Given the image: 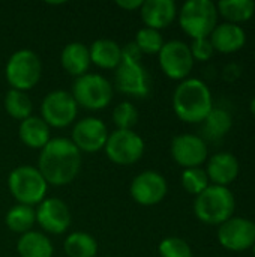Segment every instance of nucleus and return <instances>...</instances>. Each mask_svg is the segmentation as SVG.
I'll return each mask as SVG.
<instances>
[{
	"mask_svg": "<svg viewBox=\"0 0 255 257\" xmlns=\"http://www.w3.org/2000/svg\"><path fill=\"white\" fill-rule=\"evenodd\" d=\"M113 122L117 130H134L138 122V110L129 101L119 102L113 110Z\"/></svg>",
	"mask_w": 255,
	"mask_h": 257,
	"instance_id": "nucleus-31",
	"label": "nucleus"
},
{
	"mask_svg": "<svg viewBox=\"0 0 255 257\" xmlns=\"http://www.w3.org/2000/svg\"><path fill=\"white\" fill-rule=\"evenodd\" d=\"M105 257H107V256H105Z\"/></svg>",
	"mask_w": 255,
	"mask_h": 257,
	"instance_id": "nucleus-39",
	"label": "nucleus"
},
{
	"mask_svg": "<svg viewBox=\"0 0 255 257\" xmlns=\"http://www.w3.org/2000/svg\"><path fill=\"white\" fill-rule=\"evenodd\" d=\"M212 108V92L209 86L198 78L180 81L173 93V110L176 116L186 123L204 122Z\"/></svg>",
	"mask_w": 255,
	"mask_h": 257,
	"instance_id": "nucleus-2",
	"label": "nucleus"
},
{
	"mask_svg": "<svg viewBox=\"0 0 255 257\" xmlns=\"http://www.w3.org/2000/svg\"><path fill=\"white\" fill-rule=\"evenodd\" d=\"M182 187L185 188L186 193L192 196H198L209 187V178L204 169L201 167H194V169H185L182 172Z\"/></svg>",
	"mask_w": 255,
	"mask_h": 257,
	"instance_id": "nucleus-30",
	"label": "nucleus"
},
{
	"mask_svg": "<svg viewBox=\"0 0 255 257\" xmlns=\"http://www.w3.org/2000/svg\"><path fill=\"white\" fill-rule=\"evenodd\" d=\"M18 136L23 145L39 151L51 140L50 126L38 116H30L20 122Z\"/></svg>",
	"mask_w": 255,
	"mask_h": 257,
	"instance_id": "nucleus-22",
	"label": "nucleus"
},
{
	"mask_svg": "<svg viewBox=\"0 0 255 257\" xmlns=\"http://www.w3.org/2000/svg\"><path fill=\"white\" fill-rule=\"evenodd\" d=\"M63 250L68 257H96L98 242L86 232H72L65 239Z\"/></svg>",
	"mask_w": 255,
	"mask_h": 257,
	"instance_id": "nucleus-25",
	"label": "nucleus"
},
{
	"mask_svg": "<svg viewBox=\"0 0 255 257\" xmlns=\"http://www.w3.org/2000/svg\"><path fill=\"white\" fill-rule=\"evenodd\" d=\"M78 114V105L66 90H53L47 93L41 104V119L50 128H66L74 123Z\"/></svg>",
	"mask_w": 255,
	"mask_h": 257,
	"instance_id": "nucleus-9",
	"label": "nucleus"
},
{
	"mask_svg": "<svg viewBox=\"0 0 255 257\" xmlns=\"http://www.w3.org/2000/svg\"><path fill=\"white\" fill-rule=\"evenodd\" d=\"M236 211V197L228 187L209 185L203 193L195 196L194 214L195 217L210 226H221Z\"/></svg>",
	"mask_w": 255,
	"mask_h": 257,
	"instance_id": "nucleus-3",
	"label": "nucleus"
},
{
	"mask_svg": "<svg viewBox=\"0 0 255 257\" xmlns=\"http://www.w3.org/2000/svg\"><path fill=\"white\" fill-rule=\"evenodd\" d=\"M116 86L120 92L137 98L149 95L150 75L141 59L122 54V62L116 68Z\"/></svg>",
	"mask_w": 255,
	"mask_h": 257,
	"instance_id": "nucleus-10",
	"label": "nucleus"
},
{
	"mask_svg": "<svg viewBox=\"0 0 255 257\" xmlns=\"http://www.w3.org/2000/svg\"><path fill=\"white\" fill-rule=\"evenodd\" d=\"M209 39H210L215 51L230 54V53L239 51L245 45L246 33L242 26L224 21L221 24H216V27L210 33Z\"/></svg>",
	"mask_w": 255,
	"mask_h": 257,
	"instance_id": "nucleus-19",
	"label": "nucleus"
},
{
	"mask_svg": "<svg viewBox=\"0 0 255 257\" xmlns=\"http://www.w3.org/2000/svg\"><path fill=\"white\" fill-rule=\"evenodd\" d=\"M170 152L173 160L185 169L200 167L209 155L206 142L195 134L176 136L171 142Z\"/></svg>",
	"mask_w": 255,
	"mask_h": 257,
	"instance_id": "nucleus-16",
	"label": "nucleus"
},
{
	"mask_svg": "<svg viewBox=\"0 0 255 257\" xmlns=\"http://www.w3.org/2000/svg\"><path fill=\"white\" fill-rule=\"evenodd\" d=\"M168 191V185L165 178L155 172L146 170L137 175L129 187L131 197L141 206H155L161 203Z\"/></svg>",
	"mask_w": 255,
	"mask_h": 257,
	"instance_id": "nucleus-13",
	"label": "nucleus"
},
{
	"mask_svg": "<svg viewBox=\"0 0 255 257\" xmlns=\"http://www.w3.org/2000/svg\"><path fill=\"white\" fill-rule=\"evenodd\" d=\"M3 104H5L6 113H8L12 119H15V120L23 122L24 119H27V117L32 116L33 102H32V99L29 98V95H27L26 92L11 89V90L6 93Z\"/></svg>",
	"mask_w": 255,
	"mask_h": 257,
	"instance_id": "nucleus-27",
	"label": "nucleus"
},
{
	"mask_svg": "<svg viewBox=\"0 0 255 257\" xmlns=\"http://www.w3.org/2000/svg\"><path fill=\"white\" fill-rule=\"evenodd\" d=\"M189 50H191V54L194 57V62L195 60H200V62H206L209 60L215 50H213V45L210 42L209 38H201V39H192L191 45H189Z\"/></svg>",
	"mask_w": 255,
	"mask_h": 257,
	"instance_id": "nucleus-33",
	"label": "nucleus"
},
{
	"mask_svg": "<svg viewBox=\"0 0 255 257\" xmlns=\"http://www.w3.org/2000/svg\"><path fill=\"white\" fill-rule=\"evenodd\" d=\"M218 15L227 23L239 24L252 18L255 14V2L252 0H221L216 3Z\"/></svg>",
	"mask_w": 255,
	"mask_h": 257,
	"instance_id": "nucleus-24",
	"label": "nucleus"
},
{
	"mask_svg": "<svg viewBox=\"0 0 255 257\" xmlns=\"http://www.w3.org/2000/svg\"><path fill=\"white\" fill-rule=\"evenodd\" d=\"M81 152L71 139H51L39 154L38 170L48 185L63 187L71 184L80 173Z\"/></svg>",
	"mask_w": 255,
	"mask_h": 257,
	"instance_id": "nucleus-1",
	"label": "nucleus"
},
{
	"mask_svg": "<svg viewBox=\"0 0 255 257\" xmlns=\"http://www.w3.org/2000/svg\"><path fill=\"white\" fill-rule=\"evenodd\" d=\"M252 251H254V257H255V242H254V245H252Z\"/></svg>",
	"mask_w": 255,
	"mask_h": 257,
	"instance_id": "nucleus-37",
	"label": "nucleus"
},
{
	"mask_svg": "<svg viewBox=\"0 0 255 257\" xmlns=\"http://www.w3.org/2000/svg\"><path fill=\"white\" fill-rule=\"evenodd\" d=\"M146 143L134 130H116L108 136L105 143L107 158L119 166H131L144 155Z\"/></svg>",
	"mask_w": 255,
	"mask_h": 257,
	"instance_id": "nucleus-8",
	"label": "nucleus"
},
{
	"mask_svg": "<svg viewBox=\"0 0 255 257\" xmlns=\"http://www.w3.org/2000/svg\"><path fill=\"white\" fill-rule=\"evenodd\" d=\"M62 68L72 77L78 78L87 74L90 66V53L89 47L83 42H69L60 53Z\"/></svg>",
	"mask_w": 255,
	"mask_h": 257,
	"instance_id": "nucleus-20",
	"label": "nucleus"
},
{
	"mask_svg": "<svg viewBox=\"0 0 255 257\" xmlns=\"http://www.w3.org/2000/svg\"><path fill=\"white\" fill-rule=\"evenodd\" d=\"M6 226L11 232L24 235L33 229L36 224V214L35 208L26 205H15L6 214Z\"/></svg>",
	"mask_w": 255,
	"mask_h": 257,
	"instance_id": "nucleus-26",
	"label": "nucleus"
},
{
	"mask_svg": "<svg viewBox=\"0 0 255 257\" xmlns=\"http://www.w3.org/2000/svg\"><path fill=\"white\" fill-rule=\"evenodd\" d=\"M254 59H255V51H254Z\"/></svg>",
	"mask_w": 255,
	"mask_h": 257,
	"instance_id": "nucleus-38",
	"label": "nucleus"
},
{
	"mask_svg": "<svg viewBox=\"0 0 255 257\" xmlns=\"http://www.w3.org/2000/svg\"><path fill=\"white\" fill-rule=\"evenodd\" d=\"M240 74H242V68H240L237 63H230V65H227L225 69H224V78H225L227 81H234V80H237V78L240 77Z\"/></svg>",
	"mask_w": 255,
	"mask_h": 257,
	"instance_id": "nucleus-34",
	"label": "nucleus"
},
{
	"mask_svg": "<svg viewBox=\"0 0 255 257\" xmlns=\"http://www.w3.org/2000/svg\"><path fill=\"white\" fill-rule=\"evenodd\" d=\"M161 257H192V250L189 244L179 236L164 238L158 247Z\"/></svg>",
	"mask_w": 255,
	"mask_h": 257,
	"instance_id": "nucleus-32",
	"label": "nucleus"
},
{
	"mask_svg": "<svg viewBox=\"0 0 255 257\" xmlns=\"http://www.w3.org/2000/svg\"><path fill=\"white\" fill-rule=\"evenodd\" d=\"M240 166L237 158L231 152H218L207 161L206 173L212 185L228 187L239 176Z\"/></svg>",
	"mask_w": 255,
	"mask_h": 257,
	"instance_id": "nucleus-17",
	"label": "nucleus"
},
{
	"mask_svg": "<svg viewBox=\"0 0 255 257\" xmlns=\"http://www.w3.org/2000/svg\"><path fill=\"white\" fill-rule=\"evenodd\" d=\"M90 62L101 69H116L122 62V47L113 39H98L89 47Z\"/></svg>",
	"mask_w": 255,
	"mask_h": 257,
	"instance_id": "nucleus-21",
	"label": "nucleus"
},
{
	"mask_svg": "<svg viewBox=\"0 0 255 257\" xmlns=\"http://www.w3.org/2000/svg\"><path fill=\"white\" fill-rule=\"evenodd\" d=\"M177 15L182 30L192 39L209 38L218 24V9L212 0H188Z\"/></svg>",
	"mask_w": 255,
	"mask_h": 257,
	"instance_id": "nucleus-4",
	"label": "nucleus"
},
{
	"mask_svg": "<svg viewBox=\"0 0 255 257\" xmlns=\"http://www.w3.org/2000/svg\"><path fill=\"white\" fill-rule=\"evenodd\" d=\"M36 224L50 235H62L71 226V211L57 197L44 199L35 209Z\"/></svg>",
	"mask_w": 255,
	"mask_h": 257,
	"instance_id": "nucleus-14",
	"label": "nucleus"
},
{
	"mask_svg": "<svg viewBox=\"0 0 255 257\" xmlns=\"http://www.w3.org/2000/svg\"><path fill=\"white\" fill-rule=\"evenodd\" d=\"M135 45L141 51V54H158L164 47V38L159 30L143 27L135 35Z\"/></svg>",
	"mask_w": 255,
	"mask_h": 257,
	"instance_id": "nucleus-29",
	"label": "nucleus"
},
{
	"mask_svg": "<svg viewBox=\"0 0 255 257\" xmlns=\"http://www.w3.org/2000/svg\"><path fill=\"white\" fill-rule=\"evenodd\" d=\"M249 110H251V113H252V116L255 117V96L251 99V102H249Z\"/></svg>",
	"mask_w": 255,
	"mask_h": 257,
	"instance_id": "nucleus-36",
	"label": "nucleus"
},
{
	"mask_svg": "<svg viewBox=\"0 0 255 257\" xmlns=\"http://www.w3.org/2000/svg\"><path fill=\"white\" fill-rule=\"evenodd\" d=\"M218 242L230 251H245L255 242V223L243 217H231L218 226Z\"/></svg>",
	"mask_w": 255,
	"mask_h": 257,
	"instance_id": "nucleus-12",
	"label": "nucleus"
},
{
	"mask_svg": "<svg viewBox=\"0 0 255 257\" xmlns=\"http://www.w3.org/2000/svg\"><path fill=\"white\" fill-rule=\"evenodd\" d=\"M71 95L78 107L92 111L104 110L113 99V86L104 75L87 72L75 78Z\"/></svg>",
	"mask_w": 255,
	"mask_h": 257,
	"instance_id": "nucleus-7",
	"label": "nucleus"
},
{
	"mask_svg": "<svg viewBox=\"0 0 255 257\" xmlns=\"http://www.w3.org/2000/svg\"><path fill=\"white\" fill-rule=\"evenodd\" d=\"M42 75V63L39 56L30 48L14 51L5 66V77L11 89L27 92L33 89Z\"/></svg>",
	"mask_w": 255,
	"mask_h": 257,
	"instance_id": "nucleus-5",
	"label": "nucleus"
},
{
	"mask_svg": "<svg viewBox=\"0 0 255 257\" xmlns=\"http://www.w3.org/2000/svg\"><path fill=\"white\" fill-rule=\"evenodd\" d=\"M233 126V117L225 108H212V111L204 119V134L212 139L218 140L224 137Z\"/></svg>",
	"mask_w": 255,
	"mask_h": 257,
	"instance_id": "nucleus-28",
	"label": "nucleus"
},
{
	"mask_svg": "<svg viewBox=\"0 0 255 257\" xmlns=\"http://www.w3.org/2000/svg\"><path fill=\"white\" fill-rule=\"evenodd\" d=\"M8 188L18 205L38 206L47 194L48 184L33 166H20L9 173Z\"/></svg>",
	"mask_w": 255,
	"mask_h": 257,
	"instance_id": "nucleus-6",
	"label": "nucleus"
},
{
	"mask_svg": "<svg viewBox=\"0 0 255 257\" xmlns=\"http://www.w3.org/2000/svg\"><path fill=\"white\" fill-rule=\"evenodd\" d=\"M158 57L162 72L171 80H186L194 68V57L189 45L179 39L165 42L158 53Z\"/></svg>",
	"mask_w": 255,
	"mask_h": 257,
	"instance_id": "nucleus-11",
	"label": "nucleus"
},
{
	"mask_svg": "<svg viewBox=\"0 0 255 257\" xmlns=\"http://www.w3.org/2000/svg\"><path fill=\"white\" fill-rule=\"evenodd\" d=\"M116 5L123 9V11H128V12H132V11H140L141 5H143V0H117Z\"/></svg>",
	"mask_w": 255,
	"mask_h": 257,
	"instance_id": "nucleus-35",
	"label": "nucleus"
},
{
	"mask_svg": "<svg viewBox=\"0 0 255 257\" xmlns=\"http://www.w3.org/2000/svg\"><path fill=\"white\" fill-rule=\"evenodd\" d=\"M17 251L20 257H53L54 247L47 235L30 230L20 236Z\"/></svg>",
	"mask_w": 255,
	"mask_h": 257,
	"instance_id": "nucleus-23",
	"label": "nucleus"
},
{
	"mask_svg": "<svg viewBox=\"0 0 255 257\" xmlns=\"http://www.w3.org/2000/svg\"><path fill=\"white\" fill-rule=\"evenodd\" d=\"M144 27L161 30L168 27L177 17V5L173 0H146L140 8Z\"/></svg>",
	"mask_w": 255,
	"mask_h": 257,
	"instance_id": "nucleus-18",
	"label": "nucleus"
},
{
	"mask_svg": "<svg viewBox=\"0 0 255 257\" xmlns=\"http://www.w3.org/2000/svg\"><path fill=\"white\" fill-rule=\"evenodd\" d=\"M107 125L98 117H84L78 120L72 128V143L80 152L95 154L105 148L108 140Z\"/></svg>",
	"mask_w": 255,
	"mask_h": 257,
	"instance_id": "nucleus-15",
	"label": "nucleus"
}]
</instances>
